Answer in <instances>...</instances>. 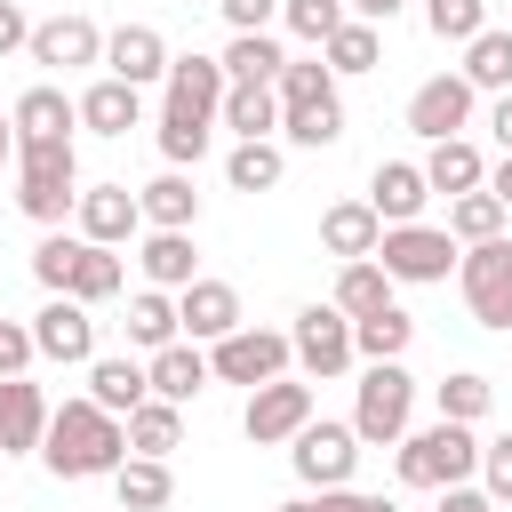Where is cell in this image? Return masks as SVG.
Instances as JSON below:
<instances>
[{
  "label": "cell",
  "instance_id": "obj_44",
  "mask_svg": "<svg viewBox=\"0 0 512 512\" xmlns=\"http://www.w3.org/2000/svg\"><path fill=\"white\" fill-rule=\"evenodd\" d=\"M424 24H432V40L472 48V40L488 32V0H424Z\"/></svg>",
  "mask_w": 512,
  "mask_h": 512
},
{
  "label": "cell",
  "instance_id": "obj_24",
  "mask_svg": "<svg viewBox=\"0 0 512 512\" xmlns=\"http://www.w3.org/2000/svg\"><path fill=\"white\" fill-rule=\"evenodd\" d=\"M136 112H144V88L112 80V72H104L96 88H80V128H88V136H128Z\"/></svg>",
  "mask_w": 512,
  "mask_h": 512
},
{
  "label": "cell",
  "instance_id": "obj_53",
  "mask_svg": "<svg viewBox=\"0 0 512 512\" xmlns=\"http://www.w3.org/2000/svg\"><path fill=\"white\" fill-rule=\"evenodd\" d=\"M488 128H496V144L512 152V96H496V112H488Z\"/></svg>",
  "mask_w": 512,
  "mask_h": 512
},
{
  "label": "cell",
  "instance_id": "obj_48",
  "mask_svg": "<svg viewBox=\"0 0 512 512\" xmlns=\"http://www.w3.org/2000/svg\"><path fill=\"white\" fill-rule=\"evenodd\" d=\"M216 8H224V24H232V32H264V24L280 16V0H216Z\"/></svg>",
  "mask_w": 512,
  "mask_h": 512
},
{
  "label": "cell",
  "instance_id": "obj_10",
  "mask_svg": "<svg viewBox=\"0 0 512 512\" xmlns=\"http://www.w3.org/2000/svg\"><path fill=\"white\" fill-rule=\"evenodd\" d=\"M304 424H312V384H304V376H272V384H256L248 408H240V432H248L256 448H288Z\"/></svg>",
  "mask_w": 512,
  "mask_h": 512
},
{
  "label": "cell",
  "instance_id": "obj_30",
  "mask_svg": "<svg viewBox=\"0 0 512 512\" xmlns=\"http://www.w3.org/2000/svg\"><path fill=\"white\" fill-rule=\"evenodd\" d=\"M128 344H136V352L184 344V320H176V296H168V288H136V296H128Z\"/></svg>",
  "mask_w": 512,
  "mask_h": 512
},
{
  "label": "cell",
  "instance_id": "obj_5",
  "mask_svg": "<svg viewBox=\"0 0 512 512\" xmlns=\"http://www.w3.org/2000/svg\"><path fill=\"white\" fill-rule=\"evenodd\" d=\"M408 416H416V376L400 360H376L360 376V400H352V432L360 448H400L408 440Z\"/></svg>",
  "mask_w": 512,
  "mask_h": 512
},
{
  "label": "cell",
  "instance_id": "obj_55",
  "mask_svg": "<svg viewBox=\"0 0 512 512\" xmlns=\"http://www.w3.org/2000/svg\"><path fill=\"white\" fill-rule=\"evenodd\" d=\"M280 512H320V496H288V504H280Z\"/></svg>",
  "mask_w": 512,
  "mask_h": 512
},
{
  "label": "cell",
  "instance_id": "obj_33",
  "mask_svg": "<svg viewBox=\"0 0 512 512\" xmlns=\"http://www.w3.org/2000/svg\"><path fill=\"white\" fill-rule=\"evenodd\" d=\"M112 496H120V512H160V504L176 496V472H168L160 456H128V464L112 472Z\"/></svg>",
  "mask_w": 512,
  "mask_h": 512
},
{
  "label": "cell",
  "instance_id": "obj_8",
  "mask_svg": "<svg viewBox=\"0 0 512 512\" xmlns=\"http://www.w3.org/2000/svg\"><path fill=\"white\" fill-rule=\"evenodd\" d=\"M456 288H464V304H472L480 328H504V336H512V240H480V248H464Z\"/></svg>",
  "mask_w": 512,
  "mask_h": 512
},
{
  "label": "cell",
  "instance_id": "obj_29",
  "mask_svg": "<svg viewBox=\"0 0 512 512\" xmlns=\"http://www.w3.org/2000/svg\"><path fill=\"white\" fill-rule=\"evenodd\" d=\"M216 128H232L240 144H264V136H280V88H224V112H216Z\"/></svg>",
  "mask_w": 512,
  "mask_h": 512
},
{
  "label": "cell",
  "instance_id": "obj_42",
  "mask_svg": "<svg viewBox=\"0 0 512 512\" xmlns=\"http://www.w3.org/2000/svg\"><path fill=\"white\" fill-rule=\"evenodd\" d=\"M280 24H288L296 40H312V48H328V40L352 24V8H344V0H280Z\"/></svg>",
  "mask_w": 512,
  "mask_h": 512
},
{
  "label": "cell",
  "instance_id": "obj_25",
  "mask_svg": "<svg viewBox=\"0 0 512 512\" xmlns=\"http://www.w3.org/2000/svg\"><path fill=\"white\" fill-rule=\"evenodd\" d=\"M424 184H432V192H448V200H464V192H488V160H480V144H472V136H448V144H432V160H424Z\"/></svg>",
  "mask_w": 512,
  "mask_h": 512
},
{
  "label": "cell",
  "instance_id": "obj_32",
  "mask_svg": "<svg viewBox=\"0 0 512 512\" xmlns=\"http://www.w3.org/2000/svg\"><path fill=\"white\" fill-rule=\"evenodd\" d=\"M280 136L304 152H328L344 136V96H312V104H280Z\"/></svg>",
  "mask_w": 512,
  "mask_h": 512
},
{
  "label": "cell",
  "instance_id": "obj_13",
  "mask_svg": "<svg viewBox=\"0 0 512 512\" xmlns=\"http://www.w3.org/2000/svg\"><path fill=\"white\" fill-rule=\"evenodd\" d=\"M32 344H40V360H56V368H88V360H96V320H88V304L48 296V304L32 312Z\"/></svg>",
  "mask_w": 512,
  "mask_h": 512
},
{
  "label": "cell",
  "instance_id": "obj_57",
  "mask_svg": "<svg viewBox=\"0 0 512 512\" xmlns=\"http://www.w3.org/2000/svg\"><path fill=\"white\" fill-rule=\"evenodd\" d=\"M0 320H8V312H0Z\"/></svg>",
  "mask_w": 512,
  "mask_h": 512
},
{
  "label": "cell",
  "instance_id": "obj_12",
  "mask_svg": "<svg viewBox=\"0 0 512 512\" xmlns=\"http://www.w3.org/2000/svg\"><path fill=\"white\" fill-rule=\"evenodd\" d=\"M472 104H480V88H472L464 72H432V80L408 96V128H416L424 144H448V136H464Z\"/></svg>",
  "mask_w": 512,
  "mask_h": 512
},
{
  "label": "cell",
  "instance_id": "obj_38",
  "mask_svg": "<svg viewBox=\"0 0 512 512\" xmlns=\"http://www.w3.org/2000/svg\"><path fill=\"white\" fill-rule=\"evenodd\" d=\"M408 344H416V320H408L400 304H392V312H376V320H352V352H360L368 368H376V360H400Z\"/></svg>",
  "mask_w": 512,
  "mask_h": 512
},
{
  "label": "cell",
  "instance_id": "obj_40",
  "mask_svg": "<svg viewBox=\"0 0 512 512\" xmlns=\"http://www.w3.org/2000/svg\"><path fill=\"white\" fill-rule=\"evenodd\" d=\"M80 232H48L40 248H32V280L48 288V296H72V272H80Z\"/></svg>",
  "mask_w": 512,
  "mask_h": 512
},
{
  "label": "cell",
  "instance_id": "obj_39",
  "mask_svg": "<svg viewBox=\"0 0 512 512\" xmlns=\"http://www.w3.org/2000/svg\"><path fill=\"white\" fill-rule=\"evenodd\" d=\"M128 288V264H120V248H80V272H72V304H104V296H120Z\"/></svg>",
  "mask_w": 512,
  "mask_h": 512
},
{
  "label": "cell",
  "instance_id": "obj_45",
  "mask_svg": "<svg viewBox=\"0 0 512 512\" xmlns=\"http://www.w3.org/2000/svg\"><path fill=\"white\" fill-rule=\"evenodd\" d=\"M312 96H336V72H328V56H288V72H280V104H312Z\"/></svg>",
  "mask_w": 512,
  "mask_h": 512
},
{
  "label": "cell",
  "instance_id": "obj_26",
  "mask_svg": "<svg viewBox=\"0 0 512 512\" xmlns=\"http://www.w3.org/2000/svg\"><path fill=\"white\" fill-rule=\"evenodd\" d=\"M376 240H384V224H376V208H368V200H336V208L320 216V248H328V256H344V264L376 256Z\"/></svg>",
  "mask_w": 512,
  "mask_h": 512
},
{
  "label": "cell",
  "instance_id": "obj_16",
  "mask_svg": "<svg viewBox=\"0 0 512 512\" xmlns=\"http://www.w3.org/2000/svg\"><path fill=\"white\" fill-rule=\"evenodd\" d=\"M176 320H184V344H224L232 328H248L232 280H192V288L176 296Z\"/></svg>",
  "mask_w": 512,
  "mask_h": 512
},
{
  "label": "cell",
  "instance_id": "obj_19",
  "mask_svg": "<svg viewBox=\"0 0 512 512\" xmlns=\"http://www.w3.org/2000/svg\"><path fill=\"white\" fill-rule=\"evenodd\" d=\"M32 64H48V72L104 64V32L88 16H48V24H32Z\"/></svg>",
  "mask_w": 512,
  "mask_h": 512
},
{
  "label": "cell",
  "instance_id": "obj_35",
  "mask_svg": "<svg viewBox=\"0 0 512 512\" xmlns=\"http://www.w3.org/2000/svg\"><path fill=\"white\" fill-rule=\"evenodd\" d=\"M176 440H184V408H176V400H144V408L128 416V456H160V464H168Z\"/></svg>",
  "mask_w": 512,
  "mask_h": 512
},
{
  "label": "cell",
  "instance_id": "obj_27",
  "mask_svg": "<svg viewBox=\"0 0 512 512\" xmlns=\"http://www.w3.org/2000/svg\"><path fill=\"white\" fill-rule=\"evenodd\" d=\"M392 288H400V280H392L376 256H360V264L336 272V296H328V304H336L344 320H376V312H392Z\"/></svg>",
  "mask_w": 512,
  "mask_h": 512
},
{
  "label": "cell",
  "instance_id": "obj_51",
  "mask_svg": "<svg viewBox=\"0 0 512 512\" xmlns=\"http://www.w3.org/2000/svg\"><path fill=\"white\" fill-rule=\"evenodd\" d=\"M440 512H504V504H496L488 488H472V480H464V488H440Z\"/></svg>",
  "mask_w": 512,
  "mask_h": 512
},
{
  "label": "cell",
  "instance_id": "obj_43",
  "mask_svg": "<svg viewBox=\"0 0 512 512\" xmlns=\"http://www.w3.org/2000/svg\"><path fill=\"white\" fill-rule=\"evenodd\" d=\"M320 56H328V72H336V80H344V72H376V56H384V32L352 16V24H344L328 48H320Z\"/></svg>",
  "mask_w": 512,
  "mask_h": 512
},
{
  "label": "cell",
  "instance_id": "obj_21",
  "mask_svg": "<svg viewBox=\"0 0 512 512\" xmlns=\"http://www.w3.org/2000/svg\"><path fill=\"white\" fill-rule=\"evenodd\" d=\"M88 400H96L104 416H136V408L152 400V368H144V360H128V352H120V360H104V352H96V360H88Z\"/></svg>",
  "mask_w": 512,
  "mask_h": 512
},
{
  "label": "cell",
  "instance_id": "obj_18",
  "mask_svg": "<svg viewBox=\"0 0 512 512\" xmlns=\"http://www.w3.org/2000/svg\"><path fill=\"white\" fill-rule=\"evenodd\" d=\"M168 40L152 32V24H120V32H104V72L112 80H128V88H152V80H168Z\"/></svg>",
  "mask_w": 512,
  "mask_h": 512
},
{
  "label": "cell",
  "instance_id": "obj_6",
  "mask_svg": "<svg viewBox=\"0 0 512 512\" xmlns=\"http://www.w3.org/2000/svg\"><path fill=\"white\" fill-rule=\"evenodd\" d=\"M376 264H384L400 288H432V280H448V272L464 264V248L448 240V224H392V232L376 240Z\"/></svg>",
  "mask_w": 512,
  "mask_h": 512
},
{
  "label": "cell",
  "instance_id": "obj_49",
  "mask_svg": "<svg viewBox=\"0 0 512 512\" xmlns=\"http://www.w3.org/2000/svg\"><path fill=\"white\" fill-rule=\"evenodd\" d=\"M16 48H32V16L16 0H0V56H16Z\"/></svg>",
  "mask_w": 512,
  "mask_h": 512
},
{
  "label": "cell",
  "instance_id": "obj_52",
  "mask_svg": "<svg viewBox=\"0 0 512 512\" xmlns=\"http://www.w3.org/2000/svg\"><path fill=\"white\" fill-rule=\"evenodd\" d=\"M488 192H496V200H504V208H512V152H504V160H496V168H488Z\"/></svg>",
  "mask_w": 512,
  "mask_h": 512
},
{
  "label": "cell",
  "instance_id": "obj_9",
  "mask_svg": "<svg viewBox=\"0 0 512 512\" xmlns=\"http://www.w3.org/2000/svg\"><path fill=\"white\" fill-rule=\"evenodd\" d=\"M288 360H296V344L280 336V328H232L224 344H208V368H216V384H272V376H288Z\"/></svg>",
  "mask_w": 512,
  "mask_h": 512
},
{
  "label": "cell",
  "instance_id": "obj_20",
  "mask_svg": "<svg viewBox=\"0 0 512 512\" xmlns=\"http://www.w3.org/2000/svg\"><path fill=\"white\" fill-rule=\"evenodd\" d=\"M136 224H144V208H136L128 184H88V192H80V240L120 248V240H136Z\"/></svg>",
  "mask_w": 512,
  "mask_h": 512
},
{
  "label": "cell",
  "instance_id": "obj_23",
  "mask_svg": "<svg viewBox=\"0 0 512 512\" xmlns=\"http://www.w3.org/2000/svg\"><path fill=\"white\" fill-rule=\"evenodd\" d=\"M136 208H144L152 232H192V224H200V192H192L184 168H160V176L136 192Z\"/></svg>",
  "mask_w": 512,
  "mask_h": 512
},
{
  "label": "cell",
  "instance_id": "obj_17",
  "mask_svg": "<svg viewBox=\"0 0 512 512\" xmlns=\"http://www.w3.org/2000/svg\"><path fill=\"white\" fill-rule=\"evenodd\" d=\"M48 392L32 384V376H8L0 384V456H40V440H48Z\"/></svg>",
  "mask_w": 512,
  "mask_h": 512
},
{
  "label": "cell",
  "instance_id": "obj_28",
  "mask_svg": "<svg viewBox=\"0 0 512 512\" xmlns=\"http://www.w3.org/2000/svg\"><path fill=\"white\" fill-rule=\"evenodd\" d=\"M216 64H224V80H240V88H280V72H288V56H280L272 32H232V48H224Z\"/></svg>",
  "mask_w": 512,
  "mask_h": 512
},
{
  "label": "cell",
  "instance_id": "obj_31",
  "mask_svg": "<svg viewBox=\"0 0 512 512\" xmlns=\"http://www.w3.org/2000/svg\"><path fill=\"white\" fill-rule=\"evenodd\" d=\"M144 368H152V400H176V408H184V400H192V392L216 376L200 344H168V352H152Z\"/></svg>",
  "mask_w": 512,
  "mask_h": 512
},
{
  "label": "cell",
  "instance_id": "obj_50",
  "mask_svg": "<svg viewBox=\"0 0 512 512\" xmlns=\"http://www.w3.org/2000/svg\"><path fill=\"white\" fill-rule=\"evenodd\" d=\"M320 512H400V504H392V496H360V488H328Z\"/></svg>",
  "mask_w": 512,
  "mask_h": 512
},
{
  "label": "cell",
  "instance_id": "obj_54",
  "mask_svg": "<svg viewBox=\"0 0 512 512\" xmlns=\"http://www.w3.org/2000/svg\"><path fill=\"white\" fill-rule=\"evenodd\" d=\"M0 168H16V120L0 112Z\"/></svg>",
  "mask_w": 512,
  "mask_h": 512
},
{
  "label": "cell",
  "instance_id": "obj_11",
  "mask_svg": "<svg viewBox=\"0 0 512 512\" xmlns=\"http://www.w3.org/2000/svg\"><path fill=\"white\" fill-rule=\"evenodd\" d=\"M288 344H296V368L312 376V384H328V376H344L360 352H352V320L336 312V304H304L296 312V328H288Z\"/></svg>",
  "mask_w": 512,
  "mask_h": 512
},
{
  "label": "cell",
  "instance_id": "obj_15",
  "mask_svg": "<svg viewBox=\"0 0 512 512\" xmlns=\"http://www.w3.org/2000/svg\"><path fill=\"white\" fill-rule=\"evenodd\" d=\"M424 200H432L424 160H376V176H368V208H376L384 232H392V224H424Z\"/></svg>",
  "mask_w": 512,
  "mask_h": 512
},
{
  "label": "cell",
  "instance_id": "obj_4",
  "mask_svg": "<svg viewBox=\"0 0 512 512\" xmlns=\"http://www.w3.org/2000/svg\"><path fill=\"white\" fill-rule=\"evenodd\" d=\"M400 488H464L472 472H480V440H472V424H424V432H408L400 440Z\"/></svg>",
  "mask_w": 512,
  "mask_h": 512
},
{
  "label": "cell",
  "instance_id": "obj_46",
  "mask_svg": "<svg viewBox=\"0 0 512 512\" xmlns=\"http://www.w3.org/2000/svg\"><path fill=\"white\" fill-rule=\"evenodd\" d=\"M480 488H488L496 504H512V432L480 440Z\"/></svg>",
  "mask_w": 512,
  "mask_h": 512
},
{
  "label": "cell",
  "instance_id": "obj_41",
  "mask_svg": "<svg viewBox=\"0 0 512 512\" xmlns=\"http://www.w3.org/2000/svg\"><path fill=\"white\" fill-rule=\"evenodd\" d=\"M432 400H440V416H448V424H480V416L496 408V384H488V376H472V368H456V376H440V392H432Z\"/></svg>",
  "mask_w": 512,
  "mask_h": 512
},
{
  "label": "cell",
  "instance_id": "obj_2",
  "mask_svg": "<svg viewBox=\"0 0 512 512\" xmlns=\"http://www.w3.org/2000/svg\"><path fill=\"white\" fill-rule=\"evenodd\" d=\"M40 456H48L56 480H112V472L128 464V416H104V408L80 392V400H64V408L48 416Z\"/></svg>",
  "mask_w": 512,
  "mask_h": 512
},
{
  "label": "cell",
  "instance_id": "obj_37",
  "mask_svg": "<svg viewBox=\"0 0 512 512\" xmlns=\"http://www.w3.org/2000/svg\"><path fill=\"white\" fill-rule=\"evenodd\" d=\"M280 168H288V152H280L272 136H264V144H232V152H224V184H232V192H272V184H280Z\"/></svg>",
  "mask_w": 512,
  "mask_h": 512
},
{
  "label": "cell",
  "instance_id": "obj_1",
  "mask_svg": "<svg viewBox=\"0 0 512 512\" xmlns=\"http://www.w3.org/2000/svg\"><path fill=\"white\" fill-rule=\"evenodd\" d=\"M224 64L216 56H176L168 64V104H160V160L168 168H200L216 144V112H224Z\"/></svg>",
  "mask_w": 512,
  "mask_h": 512
},
{
  "label": "cell",
  "instance_id": "obj_22",
  "mask_svg": "<svg viewBox=\"0 0 512 512\" xmlns=\"http://www.w3.org/2000/svg\"><path fill=\"white\" fill-rule=\"evenodd\" d=\"M136 264H144V288H168V296H184V288L200 280V248H192V232H144Z\"/></svg>",
  "mask_w": 512,
  "mask_h": 512
},
{
  "label": "cell",
  "instance_id": "obj_56",
  "mask_svg": "<svg viewBox=\"0 0 512 512\" xmlns=\"http://www.w3.org/2000/svg\"><path fill=\"white\" fill-rule=\"evenodd\" d=\"M344 8H352V16H360V0H344Z\"/></svg>",
  "mask_w": 512,
  "mask_h": 512
},
{
  "label": "cell",
  "instance_id": "obj_47",
  "mask_svg": "<svg viewBox=\"0 0 512 512\" xmlns=\"http://www.w3.org/2000/svg\"><path fill=\"white\" fill-rule=\"evenodd\" d=\"M40 360V344H32V328H16V320H0V384L8 376H24Z\"/></svg>",
  "mask_w": 512,
  "mask_h": 512
},
{
  "label": "cell",
  "instance_id": "obj_34",
  "mask_svg": "<svg viewBox=\"0 0 512 512\" xmlns=\"http://www.w3.org/2000/svg\"><path fill=\"white\" fill-rule=\"evenodd\" d=\"M504 200L496 192H464V200H448V240L456 248H480V240H504Z\"/></svg>",
  "mask_w": 512,
  "mask_h": 512
},
{
  "label": "cell",
  "instance_id": "obj_36",
  "mask_svg": "<svg viewBox=\"0 0 512 512\" xmlns=\"http://www.w3.org/2000/svg\"><path fill=\"white\" fill-rule=\"evenodd\" d=\"M464 80L480 88V96H512V32H480L472 48H464Z\"/></svg>",
  "mask_w": 512,
  "mask_h": 512
},
{
  "label": "cell",
  "instance_id": "obj_3",
  "mask_svg": "<svg viewBox=\"0 0 512 512\" xmlns=\"http://www.w3.org/2000/svg\"><path fill=\"white\" fill-rule=\"evenodd\" d=\"M16 208L32 216V224H64V216H80V160H72V144H16Z\"/></svg>",
  "mask_w": 512,
  "mask_h": 512
},
{
  "label": "cell",
  "instance_id": "obj_7",
  "mask_svg": "<svg viewBox=\"0 0 512 512\" xmlns=\"http://www.w3.org/2000/svg\"><path fill=\"white\" fill-rule=\"evenodd\" d=\"M288 464H296V480H304L312 496H328V488H352L360 432H352V424H328V416H312V424L288 440Z\"/></svg>",
  "mask_w": 512,
  "mask_h": 512
},
{
  "label": "cell",
  "instance_id": "obj_14",
  "mask_svg": "<svg viewBox=\"0 0 512 512\" xmlns=\"http://www.w3.org/2000/svg\"><path fill=\"white\" fill-rule=\"evenodd\" d=\"M8 120H16V144H72L80 96H64L56 80H40V88H24V96L8 104Z\"/></svg>",
  "mask_w": 512,
  "mask_h": 512
}]
</instances>
